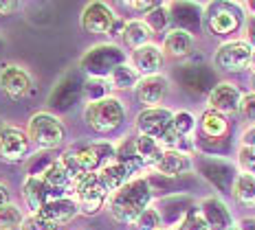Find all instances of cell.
Segmentation results:
<instances>
[{
	"label": "cell",
	"mask_w": 255,
	"mask_h": 230,
	"mask_svg": "<svg viewBox=\"0 0 255 230\" xmlns=\"http://www.w3.org/2000/svg\"><path fill=\"white\" fill-rule=\"evenodd\" d=\"M154 202V189L147 180V175H136L128 184H124L119 191H115L108 197L106 211L117 224L124 226H134V222L143 215V211L152 206Z\"/></svg>",
	"instance_id": "6da1fadb"
},
{
	"label": "cell",
	"mask_w": 255,
	"mask_h": 230,
	"mask_svg": "<svg viewBox=\"0 0 255 230\" xmlns=\"http://www.w3.org/2000/svg\"><path fill=\"white\" fill-rule=\"evenodd\" d=\"M130 62L128 53L115 42H104V44H95L82 55L79 60V68L88 75V77H102L108 79L115 68L121 64Z\"/></svg>",
	"instance_id": "7a4b0ae2"
},
{
	"label": "cell",
	"mask_w": 255,
	"mask_h": 230,
	"mask_svg": "<svg viewBox=\"0 0 255 230\" xmlns=\"http://www.w3.org/2000/svg\"><path fill=\"white\" fill-rule=\"evenodd\" d=\"M247 13L242 2H209L205 7V26L216 37H231L242 31Z\"/></svg>",
	"instance_id": "3957f363"
},
{
	"label": "cell",
	"mask_w": 255,
	"mask_h": 230,
	"mask_svg": "<svg viewBox=\"0 0 255 230\" xmlns=\"http://www.w3.org/2000/svg\"><path fill=\"white\" fill-rule=\"evenodd\" d=\"M84 121L93 132L113 134L126 121V105L119 97H106L102 101L84 105Z\"/></svg>",
	"instance_id": "277c9868"
},
{
	"label": "cell",
	"mask_w": 255,
	"mask_h": 230,
	"mask_svg": "<svg viewBox=\"0 0 255 230\" xmlns=\"http://www.w3.org/2000/svg\"><path fill=\"white\" fill-rule=\"evenodd\" d=\"M194 167L200 173V178L209 182L218 193H222V195L233 193V184H236V178H238V173H240L236 162H231V160H227L222 156H207V153H200V156L194 160Z\"/></svg>",
	"instance_id": "5b68a950"
},
{
	"label": "cell",
	"mask_w": 255,
	"mask_h": 230,
	"mask_svg": "<svg viewBox=\"0 0 255 230\" xmlns=\"http://www.w3.org/2000/svg\"><path fill=\"white\" fill-rule=\"evenodd\" d=\"M26 134L40 152H53V149L64 145L66 127L51 112H35L26 123Z\"/></svg>",
	"instance_id": "8992f818"
},
{
	"label": "cell",
	"mask_w": 255,
	"mask_h": 230,
	"mask_svg": "<svg viewBox=\"0 0 255 230\" xmlns=\"http://www.w3.org/2000/svg\"><path fill=\"white\" fill-rule=\"evenodd\" d=\"M79 24L90 35H119L121 37V29H124V22L115 13V9L106 2H99V0L88 2L84 7L82 15H79Z\"/></svg>",
	"instance_id": "52a82bcc"
},
{
	"label": "cell",
	"mask_w": 255,
	"mask_h": 230,
	"mask_svg": "<svg viewBox=\"0 0 255 230\" xmlns=\"http://www.w3.org/2000/svg\"><path fill=\"white\" fill-rule=\"evenodd\" d=\"M251 60H253V49L242 37L240 40H227L214 53V68L216 73L236 75L251 71Z\"/></svg>",
	"instance_id": "ba28073f"
},
{
	"label": "cell",
	"mask_w": 255,
	"mask_h": 230,
	"mask_svg": "<svg viewBox=\"0 0 255 230\" xmlns=\"http://www.w3.org/2000/svg\"><path fill=\"white\" fill-rule=\"evenodd\" d=\"M73 197H75V202L79 206V213L86 217H93L106 208L110 193L104 189L97 173H86L82 180L75 182V186H73Z\"/></svg>",
	"instance_id": "9c48e42d"
},
{
	"label": "cell",
	"mask_w": 255,
	"mask_h": 230,
	"mask_svg": "<svg viewBox=\"0 0 255 230\" xmlns=\"http://www.w3.org/2000/svg\"><path fill=\"white\" fill-rule=\"evenodd\" d=\"M174 79L178 81V85L183 90H187L189 94H207L218 85L216 81V68L214 66H203V64H185V66H178L174 71Z\"/></svg>",
	"instance_id": "30bf717a"
},
{
	"label": "cell",
	"mask_w": 255,
	"mask_h": 230,
	"mask_svg": "<svg viewBox=\"0 0 255 230\" xmlns=\"http://www.w3.org/2000/svg\"><path fill=\"white\" fill-rule=\"evenodd\" d=\"M73 152H75L79 164H82V169L86 171V173H99L106 164L117 160V143L95 141V143L73 147Z\"/></svg>",
	"instance_id": "8fae6325"
},
{
	"label": "cell",
	"mask_w": 255,
	"mask_h": 230,
	"mask_svg": "<svg viewBox=\"0 0 255 230\" xmlns=\"http://www.w3.org/2000/svg\"><path fill=\"white\" fill-rule=\"evenodd\" d=\"M172 121H174V110L165 108H143L134 119V130L141 136H150L161 141L165 134L172 130Z\"/></svg>",
	"instance_id": "7c38bea8"
},
{
	"label": "cell",
	"mask_w": 255,
	"mask_h": 230,
	"mask_svg": "<svg viewBox=\"0 0 255 230\" xmlns=\"http://www.w3.org/2000/svg\"><path fill=\"white\" fill-rule=\"evenodd\" d=\"M29 147H31V138L26 130L2 123V127H0V160H4V162H22L24 158H29Z\"/></svg>",
	"instance_id": "4fadbf2b"
},
{
	"label": "cell",
	"mask_w": 255,
	"mask_h": 230,
	"mask_svg": "<svg viewBox=\"0 0 255 230\" xmlns=\"http://www.w3.org/2000/svg\"><path fill=\"white\" fill-rule=\"evenodd\" d=\"M169 77L165 75H150V77H141V81L134 88V99L136 103H141L143 108H161V103H165L169 94Z\"/></svg>",
	"instance_id": "5bb4252c"
},
{
	"label": "cell",
	"mask_w": 255,
	"mask_h": 230,
	"mask_svg": "<svg viewBox=\"0 0 255 230\" xmlns=\"http://www.w3.org/2000/svg\"><path fill=\"white\" fill-rule=\"evenodd\" d=\"M242 97L236 83L231 81H218V85L209 92L207 97V108L220 112V114L229 116V114H240V105H242Z\"/></svg>",
	"instance_id": "9a60e30c"
},
{
	"label": "cell",
	"mask_w": 255,
	"mask_h": 230,
	"mask_svg": "<svg viewBox=\"0 0 255 230\" xmlns=\"http://www.w3.org/2000/svg\"><path fill=\"white\" fill-rule=\"evenodd\" d=\"M169 7V20H172V29L187 31L196 35L200 26L205 24V9L196 2H172Z\"/></svg>",
	"instance_id": "2e32d148"
},
{
	"label": "cell",
	"mask_w": 255,
	"mask_h": 230,
	"mask_svg": "<svg viewBox=\"0 0 255 230\" xmlns=\"http://www.w3.org/2000/svg\"><path fill=\"white\" fill-rule=\"evenodd\" d=\"M200 213H203L209 230H231L236 226V219L231 215V208L220 195H209L200 200Z\"/></svg>",
	"instance_id": "e0dca14e"
},
{
	"label": "cell",
	"mask_w": 255,
	"mask_h": 230,
	"mask_svg": "<svg viewBox=\"0 0 255 230\" xmlns=\"http://www.w3.org/2000/svg\"><path fill=\"white\" fill-rule=\"evenodd\" d=\"M0 90L13 101L22 99L31 90V75L18 64H4L0 68Z\"/></svg>",
	"instance_id": "ac0fdd59"
},
{
	"label": "cell",
	"mask_w": 255,
	"mask_h": 230,
	"mask_svg": "<svg viewBox=\"0 0 255 230\" xmlns=\"http://www.w3.org/2000/svg\"><path fill=\"white\" fill-rule=\"evenodd\" d=\"M191 169H194L191 153L178 152V149H165V153L161 156V160H158L152 171L165 180H176V178H183L185 173H189Z\"/></svg>",
	"instance_id": "d6986e66"
},
{
	"label": "cell",
	"mask_w": 255,
	"mask_h": 230,
	"mask_svg": "<svg viewBox=\"0 0 255 230\" xmlns=\"http://www.w3.org/2000/svg\"><path fill=\"white\" fill-rule=\"evenodd\" d=\"M38 215L44 217L46 222H51L53 226L62 228V226H66V224H71L77 215H82V213H79L75 197L66 195V197H53V200H49Z\"/></svg>",
	"instance_id": "ffe728a7"
},
{
	"label": "cell",
	"mask_w": 255,
	"mask_h": 230,
	"mask_svg": "<svg viewBox=\"0 0 255 230\" xmlns=\"http://www.w3.org/2000/svg\"><path fill=\"white\" fill-rule=\"evenodd\" d=\"M130 64L136 68L141 77H150V75H158L165 64V53L158 44H145L141 49L130 53Z\"/></svg>",
	"instance_id": "44dd1931"
},
{
	"label": "cell",
	"mask_w": 255,
	"mask_h": 230,
	"mask_svg": "<svg viewBox=\"0 0 255 230\" xmlns=\"http://www.w3.org/2000/svg\"><path fill=\"white\" fill-rule=\"evenodd\" d=\"M84 81H86V79H79L75 73L66 75L60 81V85H55L49 103L57 110H66L68 105H73V101L84 97Z\"/></svg>",
	"instance_id": "7402d4cb"
},
{
	"label": "cell",
	"mask_w": 255,
	"mask_h": 230,
	"mask_svg": "<svg viewBox=\"0 0 255 230\" xmlns=\"http://www.w3.org/2000/svg\"><path fill=\"white\" fill-rule=\"evenodd\" d=\"M161 49L165 53V57L185 60V57H189L196 49V35L187 33V31H180V29H169L165 37H163Z\"/></svg>",
	"instance_id": "603a6c76"
},
{
	"label": "cell",
	"mask_w": 255,
	"mask_h": 230,
	"mask_svg": "<svg viewBox=\"0 0 255 230\" xmlns=\"http://www.w3.org/2000/svg\"><path fill=\"white\" fill-rule=\"evenodd\" d=\"M194 206L196 204L187 195H167L156 204L158 213H161V217H163V226H169V230L176 226Z\"/></svg>",
	"instance_id": "cb8c5ba5"
},
{
	"label": "cell",
	"mask_w": 255,
	"mask_h": 230,
	"mask_svg": "<svg viewBox=\"0 0 255 230\" xmlns=\"http://www.w3.org/2000/svg\"><path fill=\"white\" fill-rule=\"evenodd\" d=\"M154 31L150 29V24L143 18H132L124 22V29H121V42L128 51H136L145 44H152Z\"/></svg>",
	"instance_id": "d4e9b609"
},
{
	"label": "cell",
	"mask_w": 255,
	"mask_h": 230,
	"mask_svg": "<svg viewBox=\"0 0 255 230\" xmlns=\"http://www.w3.org/2000/svg\"><path fill=\"white\" fill-rule=\"evenodd\" d=\"M198 130L200 136L207 138V141H225L229 136V121H227L225 114L207 108L198 119Z\"/></svg>",
	"instance_id": "484cf974"
},
{
	"label": "cell",
	"mask_w": 255,
	"mask_h": 230,
	"mask_svg": "<svg viewBox=\"0 0 255 230\" xmlns=\"http://www.w3.org/2000/svg\"><path fill=\"white\" fill-rule=\"evenodd\" d=\"M22 200L24 206L29 208V213H40L46 202L51 200V193L46 189L44 180L35 178V175H26L22 182Z\"/></svg>",
	"instance_id": "4316f807"
},
{
	"label": "cell",
	"mask_w": 255,
	"mask_h": 230,
	"mask_svg": "<svg viewBox=\"0 0 255 230\" xmlns=\"http://www.w3.org/2000/svg\"><path fill=\"white\" fill-rule=\"evenodd\" d=\"M99 180H102V184H104V189L108 191L110 195L115 193V191H119L124 184H128L132 178H136L134 173H132L130 169L126 167V164H121V162H110V164H106V167L99 171Z\"/></svg>",
	"instance_id": "83f0119b"
},
{
	"label": "cell",
	"mask_w": 255,
	"mask_h": 230,
	"mask_svg": "<svg viewBox=\"0 0 255 230\" xmlns=\"http://www.w3.org/2000/svg\"><path fill=\"white\" fill-rule=\"evenodd\" d=\"M42 180H44L46 189H49L51 200H53V197H66V195H68V191L73 189L71 178H68V173L64 171V167H62L60 162H57V160L51 164L49 169L44 171Z\"/></svg>",
	"instance_id": "f1b7e54d"
},
{
	"label": "cell",
	"mask_w": 255,
	"mask_h": 230,
	"mask_svg": "<svg viewBox=\"0 0 255 230\" xmlns=\"http://www.w3.org/2000/svg\"><path fill=\"white\" fill-rule=\"evenodd\" d=\"M134 149H136V158L141 160L143 169H154L156 162L161 160V156L165 153V149H163V145L156 138L141 136V134L134 136Z\"/></svg>",
	"instance_id": "f546056e"
},
{
	"label": "cell",
	"mask_w": 255,
	"mask_h": 230,
	"mask_svg": "<svg viewBox=\"0 0 255 230\" xmlns=\"http://www.w3.org/2000/svg\"><path fill=\"white\" fill-rule=\"evenodd\" d=\"M231 197L238 204L255 208V175L253 173H238Z\"/></svg>",
	"instance_id": "4dcf8cb0"
},
{
	"label": "cell",
	"mask_w": 255,
	"mask_h": 230,
	"mask_svg": "<svg viewBox=\"0 0 255 230\" xmlns=\"http://www.w3.org/2000/svg\"><path fill=\"white\" fill-rule=\"evenodd\" d=\"M108 81L113 85V90H134L136 83L141 81V75L136 73V68L130 62H126L110 73Z\"/></svg>",
	"instance_id": "1f68e13d"
},
{
	"label": "cell",
	"mask_w": 255,
	"mask_h": 230,
	"mask_svg": "<svg viewBox=\"0 0 255 230\" xmlns=\"http://www.w3.org/2000/svg\"><path fill=\"white\" fill-rule=\"evenodd\" d=\"M106 97H113V85H110L108 79L86 77V81H84V99H86V103H95V101H102Z\"/></svg>",
	"instance_id": "d6a6232c"
},
{
	"label": "cell",
	"mask_w": 255,
	"mask_h": 230,
	"mask_svg": "<svg viewBox=\"0 0 255 230\" xmlns=\"http://www.w3.org/2000/svg\"><path fill=\"white\" fill-rule=\"evenodd\" d=\"M196 127H198V121H196V116L191 114L189 110H178L174 112V121H172V130L178 134V136L183 138H191L196 132Z\"/></svg>",
	"instance_id": "836d02e7"
},
{
	"label": "cell",
	"mask_w": 255,
	"mask_h": 230,
	"mask_svg": "<svg viewBox=\"0 0 255 230\" xmlns=\"http://www.w3.org/2000/svg\"><path fill=\"white\" fill-rule=\"evenodd\" d=\"M22 224H24V213L13 202L0 208V230H22Z\"/></svg>",
	"instance_id": "e575fe53"
},
{
	"label": "cell",
	"mask_w": 255,
	"mask_h": 230,
	"mask_svg": "<svg viewBox=\"0 0 255 230\" xmlns=\"http://www.w3.org/2000/svg\"><path fill=\"white\" fill-rule=\"evenodd\" d=\"M161 228H163V217L154 204L147 211H143V215L134 222V230H161Z\"/></svg>",
	"instance_id": "d590c367"
},
{
	"label": "cell",
	"mask_w": 255,
	"mask_h": 230,
	"mask_svg": "<svg viewBox=\"0 0 255 230\" xmlns=\"http://www.w3.org/2000/svg\"><path fill=\"white\" fill-rule=\"evenodd\" d=\"M172 230H209V226H207V222H205L203 213H200V208L194 206Z\"/></svg>",
	"instance_id": "8d00e7d4"
},
{
	"label": "cell",
	"mask_w": 255,
	"mask_h": 230,
	"mask_svg": "<svg viewBox=\"0 0 255 230\" xmlns=\"http://www.w3.org/2000/svg\"><path fill=\"white\" fill-rule=\"evenodd\" d=\"M57 158H51L49 152H40L35 153V156L29 158V167H26V175H35V178H42L44 175V171L51 167L53 162H55Z\"/></svg>",
	"instance_id": "74e56055"
},
{
	"label": "cell",
	"mask_w": 255,
	"mask_h": 230,
	"mask_svg": "<svg viewBox=\"0 0 255 230\" xmlns=\"http://www.w3.org/2000/svg\"><path fill=\"white\" fill-rule=\"evenodd\" d=\"M143 20L150 24V29L154 33H161V31H165V26L172 22V20H169V7L167 4H161V7H156L152 13H147Z\"/></svg>",
	"instance_id": "f35d334b"
},
{
	"label": "cell",
	"mask_w": 255,
	"mask_h": 230,
	"mask_svg": "<svg viewBox=\"0 0 255 230\" xmlns=\"http://www.w3.org/2000/svg\"><path fill=\"white\" fill-rule=\"evenodd\" d=\"M236 164L240 173H253L255 175V147L240 145L236 156Z\"/></svg>",
	"instance_id": "ab89813d"
},
{
	"label": "cell",
	"mask_w": 255,
	"mask_h": 230,
	"mask_svg": "<svg viewBox=\"0 0 255 230\" xmlns=\"http://www.w3.org/2000/svg\"><path fill=\"white\" fill-rule=\"evenodd\" d=\"M22 230H60V228L53 226L51 222H46L44 217H40L38 213H29V215L24 217Z\"/></svg>",
	"instance_id": "60d3db41"
},
{
	"label": "cell",
	"mask_w": 255,
	"mask_h": 230,
	"mask_svg": "<svg viewBox=\"0 0 255 230\" xmlns=\"http://www.w3.org/2000/svg\"><path fill=\"white\" fill-rule=\"evenodd\" d=\"M240 116H242L244 121L251 123V125H255V92H247V94L242 97Z\"/></svg>",
	"instance_id": "b9f144b4"
},
{
	"label": "cell",
	"mask_w": 255,
	"mask_h": 230,
	"mask_svg": "<svg viewBox=\"0 0 255 230\" xmlns=\"http://www.w3.org/2000/svg\"><path fill=\"white\" fill-rule=\"evenodd\" d=\"M242 40L255 51V13H247V20L242 26Z\"/></svg>",
	"instance_id": "7bdbcfd3"
},
{
	"label": "cell",
	"mask_w": 255,
	"mask_h": 230,
	"mask_svg": "<svg viewBox=\"0 0 255 230\" xmlns=\"http://www.w3.org/2000/svg\"><path fill=\"white\" fill-rule=\"evenodd\" d=\"M161 4L163 2H147V0H143V2H126V7L132 9V11H136V13H141V15H147L156 7H161Z\"/></svg>",
	"instance_id": "ee69618b"
},
{
	"label": "cell",
	"mask_w": 255,
	"mask_h": 230,
	"mask_svg": "<svg viewBox=\"0 0 255 230\" xmlns=\"http://www.w3.org/2000/svg\"><path fill=\"white\" fill-rule=\"evenodd\" d=\"M20 9H22V4L18 0H0V15H11Z\"/></svg>",
	"instance_id": "f6af8a7d"
},
{
	"label": "cell",
	"mask_w": 255,
	"mask_h": 230,
	"mask_svg": "<svg viewBox=\"0 0 255 230\" xmlns=\"http://www.w3.org/2000/svg\"><path fill=\"white\" fill-rule=\"evenodd\" d=\"M240 145L247 147H255V125H249L247 130L240 134Z\"/></svg>",
	"instance_id": "bcb514c9"
},
{
	"label": "cell",
	"mask_w": 255,
	"mask_h": 230,
	"mask_svg": "<svg viewBox=\"0 0 255 230\" xmlns=\"http://www.w3.org/2000/svg\"><path fill=\"white\" fill-rule=\"evenodd\" d=\"M7 204H11V191H9L7 184L0 182V208L7 206Z\"/></svg>",
	"instance_id": "7dc6e473"
},
{
	"label": "cell",
	"mask_w": 255,
	"mask_h": 230,
	"mask_svg": "<svg viewBox=\"0 0 255 230\" xmlns=\"http://www.w3.org/2000/svg\"><path fill=\"white\" fill-rule=\"evenodd\" d=\"M238 228L240 230H255V217H242L238 222Z\"/></svg>",
	"instance_id": "c3c4849f"
},
{
	"label": "cell",
	"mask_w": 255,
	"mask_h": 230,
	"mask_svg": "<svg viewBox=\"0 0 255 230\" xmlns=\"http://www.w3.org/2000/svg\"><path fill=\"white\" fill-rule=\"evenodd\" d=\"M251 92H255V73H251Z\"/></svg>",
	"instance_id": "681fc988"
},
{
	"label": "cell",
	"mask_w": 255,
	"mask_h": 230,
	"mask_svg": "<svg viewBox=\"0 0 255 230\" xmlns=\"http://www.w3.org/2000/svg\"><path fill=\"white\" fill-rule=\"evenodd\" d=\"M251 73H255V51H253V60H251Z\"/></svg>",
	"instance_id": "f907efd6"
},
{
	"label": "cell",
	"mask_w": 255,
	"mask_h": 230,
	"mask_svg": "<svg viewBox=\"0 0 255 230\" xmlns=\"http://www.w3.org/2000/svg\"><path fill=\"white\" fill-rule=\"evenodd\" d=\"M2 46H4V40H2V37H0V51H2Z\"/></svg>",
	"instance_id": "816d5d0a"
},
{
	"label": "cell",
	"mask_w": 255,
	"mask_h": 230,
	"mask_svg": "<svg viewBox=\"0 0 255 230\" xmlns=\"http://www.w3.org/2000/svg\"><path fill=\"white\" fill-rule=\"evenodd\" d=\"M231 230H240V228H238V224H236V226H233V228H231Z\"/></svg>",
	"instance_id": "f5cc1de1"
},
{
	"label": "cell",
	"mask_w": 255,
	"mask_h": 230,
	"mask_svg": "<svg viewBox=\"0 0 255 230\" xmlns=\"http://www.w3.org/2000/svg\"><path fill=\"white\" fill-rule=\"evenodd\" d=\"M161 230H169V228H161Z\"/></svg>",
	"instance_id": "db71d44e"
},
{
	"label": "cell",
	"mask_w": 255,
	"mask_h": 230,
	"mask_svg": "<svg viewBox=\"0 0 255 230\" xmlns=\"http://www.w3.org/2000/svg\"><path fill=\"white\" fill-rule=\"evenodd\" d=\"M0 127H2V123H0Z\"/></svg>",
	"instance_id": "11a10c76"
}]
</instances>
